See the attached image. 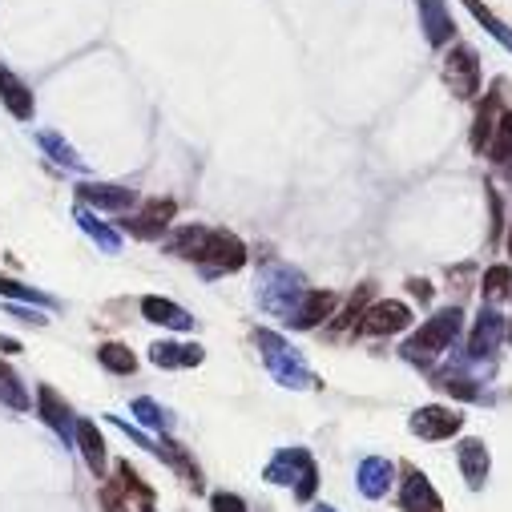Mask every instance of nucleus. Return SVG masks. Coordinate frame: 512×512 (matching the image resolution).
<instances>
[{"label": "nucleus", "mask_w": 512, "mask_h": 512, "mask_svg": "<svg viewBox=\"0 0 512 512\" xmlns=\"http://www.w3.org/2000/svg\"><path fill=\"white\" fill-rule=\"evenodd\" d=\"M408 323H412V307L400 303V299H388V303H375V307L363 311L359 331H363V335H396V331H404Z\"/></svg>", "instance_id": "7"}, {"label": "nucleus", "mask_w": 512, "mask_h": 512, "mask_svg": "<svg viewBox=\"0 0 512 512\" xmlns=\"http://www.w3.org/2000/svg\"><path fill=\"white\" fill-rule=\"evenodd\" d=\"M400 508H404V512H444V500H440V492H436V488H432V480H428L420 468H412V464H404Z\"/></svg>", "instance_id": "8"}, {"label": "nucleus", "mask_w": 512, "mask_h": 512, "mask_svg": "<svg viewBox=\"0 0 512 512\" xmlns=\"http://www.w3.org/2000/svg\"><path fill=\"white\" fill-rule=\"evenodd\" d=\"M500 335H504V323H500V315H496V311H480V323H476V331H472V343H468V351H472V355H488V351H496Z\"/></svg>", "instance_id": "22"}, {"label": "nucleus", "mask_w": 512, "mask_h": 512, "mask_svg": "<svg viewBox=\"0 0 512 512\" xmlns=\"http://www.w3.org/2000/svg\"><path fill=\"white\" fill-rule=\"evenodd\" d=\"M77 448H81V456H85L89 472L101 480V472H105V440H101L97 424H89V420H77Z\"/></svg>", "instance_id": "19"}, {"label": "nucleus", "mask_w": 512, "mask_h": 512, "mask_svg": "<svg viewBox=\"0 0 512 512\" xmlns=\"http://www.w3.org/2000/svg\"><path fill=\"white\" fill-rule=\"evenodd\" d=\"M37 408H41V420H45L65 444H77V420H73V408L57 396V388L41 383V388H37Z\"/></svg>", "instance_id": "9"}, {"label": "nucleus", "mask_w": 512, "mask_h": 512, "mask_svg": "<svg viewBox=\"0 0 512 512\" xmlns=\"http://www.w3.org/2000/svg\"><path fill=\"white\" fill-rule=\"evenodd\" d=\"M460 424H464V416L460 412H452V408H420L412 420H408V428L420 436V440H448V436H456L460 432Z\"/></svg>", "instance_id": "11"}, {"label": "nucleus", "mask_w": 512, "mask_h": 512, "mask_svg": "<svg viewBox=\"0 0 512 512\" xmlns=\"http://www.w3.org/2000/svg\"><path fill=\"white\" fill-rule=\"evenodd\" d=\"M488 154H492V162H500V166L512 158V113H500L496 134H492V142H488Z\"/></svg>", "instance_id": "29"}, {"label": "nucleus", "mask_w": 512, "mask_h": 512, "mask_svg": "<svg viewBox=\"0 0 512 512\" xmlns=\"http://www.w3.org/2000/svg\"><path fill=\"white\" fill-rule=\"evenodd\" d=\"M359 492L367 496V500H383L392 492V480H396V464L392 460H383V456H367L363 464H359Z\"/></svg>", "instance_id": "12"}, {"label": "nucleus", "mask_w": 512, "mask_h": 512, "mask_svg": "<svg viewBox=\"0 0 512 512\" xmlns=\"http://www.w3.org/2000/svg\"><path fill=\"white\" fill-rule=\"evenodd\" d=\"M420 5V25L428 33L432 45H444L452 37V17L444 13V0H416Z\"/></svg>", "instance_id": "20"}, {"label": "nucleus", "mask_w": 512, "mask_h": 512, "mask_svg": "<svg viewBox=\"0 0 512 512\" xmlns=\"http://www.w3.org/2000/svg\"><path fill=\"white\" fill-rule=\"evenodd\" d=\"M37 146L57 162V166H65V170H73V174H85V158L61 138V134H53V130H41L37 134Z\"/></svg>", "instance_id": "21"}, {"label": "nucleus", "mask_w": 512, "mask_h": 512, "mask_svg": "<svg viewBox=\"0 0 512 512\" xmlns=\"http://www.w3.org/2000/svg\"><path fill=\"white\" fill-rule=\"evenodd\" d=\"M508 246H512V238H508Z\"/></svg>", "instance_id": "38"}, {"label": "nucleus", "mask_w": 512, "mask_h": 512, "mask_svg": "<svg viewBox=\"0 0 512 512\" xmlns=\"http://www.w3.org/2000/svg\"><path fill=\"white\" fill-rule=\"evenodd\" d=\"M134 416H138V424H146V428H154V432H170V428H174L170 412H166L158 400H150V396L134 400Z\"/></svg>", "instance_id": "28"}, {"label": "nucleus", "mask_w": 512, "mask_h": 512, "mask_svg": "<svg viewBox=\"0 0 512 512\" xmlns=\"http://www.w3.org/2000/svg\"><path fill=\"white\" fill-rule=\"evenodd\" d=\"M9 315L13 319H21V323H37V327H45L49 319L41 315V307H21V303H9Z\"/></svg>", "instance_id": "33"}, {"label": "nucleus", "mask_w": 512, "mask_h": 512, "mask_svg": "<svg viewBox=\"0 0 512 512\" xmlns=\"http://www.w3.org/2000/svg\"><path fill=\"white\" fill-rule=\"evenodd\" d=\"M408 291H412V295H420V299H424V303H428V299H432V287H428V283H424V279H412V283H408Z\"/></svg>", "instance_id": "34"}, {"label": "nucleus", "mask_w": 512, "mask_h": 512, "mask_svg": "<svg viewBox=\"0 0 512 512\" xmlns=\"http://www.w3.org/2000/svg\"><path fill=\"white\" fill-rule=\"evenodd\" d=\"M0 101L9 105V113L17 117V121H33V113H37V101H33V89L9 69V65H0Z\"/></svg>", "instance_id": "13"}, {"label": "nucleus", "mask_w": 512, "mask_h": 512, "mask_svg": "<svg viewBox=\"0 0 512 512\" xmlns=\"http://www.w3.org/2000/svg\"><path fill=\"white\" fill-rule=\"evenodd\" d=\"M508 287H512V271H508V267H492V271L484 275V287H480V291H484L488 303H496V299L508 295Z\"/></svg>", "instance_id": "30"}, {"label": "nucleus", "mask_w": 512, "mask_h": 512, "mask_svg": "<svg viewBox=\"0 0 512 512\" xmlns=\"http://www.w3.org/2000/svg\"><path fill=\"white\" fill-rule=\"evenodd\" d=\"M121 480H109L105 488H101V504H105V512H125V500H121Z\"/></svg>", "instance_id": "32"}, {"label": "nucleus", "mask_w": 512, "mask_h": 512, "mask_svg": "<svg viewBox=\"0 0 512 512\" xmlns=\"http://www.w3.org/2000/svg\"><path fill=\"white\" fill-rule=\"evenodd\" d=\"M331 311H335V295H331V291H307L291 323H295L299 331H311V327H319L323 319H331Z\"/></svg>", "instance_id": "16"}, {"label": "nucleus", "mask_w": 512, "mask_h": 512, "mask_svg": "<svg viewBox=\"0 0 512 512\" xmlns=\"http://www.w3.org/2000/svg\"><path fill=\"white\" fill-rule=\"evenodd\" d=\"M460 307H448V311H440V315H432L408 343H404V359L408 363H420V367H428L436 355H444L448 347H452V339L460 335Z\"/></svg>", "instance_id": "2"}, {"label": "nucleus", "mask_w": 512, "mask_h": 512, "mask_svg": "<svg viewBox=\"0 0 512 512\" xmlns=\"http://www.w3.org/2000/svg\"><path fill=\"white\" fill-rule=\"evenodd\" d=\"M21 351V343L17 339H9V335H0V355H17Z\"/></svg>", "instance_id": "35"}, {"label": "nucleus", "mask_w": 512, "mask_h": 512, "mask_svg": "<svg viewBox=\"0 0 512 512\" xmlns=\"http://www.w3.org/2000/svg\"><path fill=\"white\" fill-rule=\"evenodd\" d=\"M97 363H101L105 371H113V375H134V371H138L134 351L121 347V343H101V347H97Z\"/></svg>", "instance_id": "26"}, {"label": "nucleus", "mask_w": 512, "mask_h": 512, "mask_svg": "<svg viewBox=\"0 0 512 512\" xmlns=\"http://www.w3.org/2000/svg\"><path fill=\"white\" fill-rule=\"evenodd\" d=\"M170 254L190 263H206V275L242 271L246 267V246L230 230H206V226H182L170 238Z\"/></svg>", "instance_id": "1"}, {"label": "nucleus", "mask_w": 512, "mask_h": 512, "mask_svg": "<svg viewBox=\"0 0 512 512\" xmlns=\"http://www.w3.org/2000/svg\"><path fill=\"white\" fill-rule=\"evenodd\" d=\"M303 295H307V287H303V279H299L291 267H267L263 287H259V303H263L271 315L295 319V311H299Z\"/></svg>", "instance_id": "5"}, {"label": "nucleus", "mask_w": 512, "mask_h": 512, "mask_svg": "<svg viewBox=\"0 0 512 512\" xmlns=\"http://www.w3.org/2000/svg\"><path fill=\"white\" fill-rule=\"evenodd\" d=\"M444 81H448V89H452L460 101H468V97L480 93V65H476V53H472L468 45H456V49L444 57Z\"/></svg>", "instance_id": "6"}, {"label": "nucleus", "mask_w": 512, "mask_h": 512, "mask_svg": "<svg viewBox=\"0 0 512 512\" xmlns=\"http://www.w3.org/2000/svg\"><path fill=\"white\" fill-rule=\"evenodd\" d=\"M456 460H460V472H464L468 488H484V480H488V448L480 440H464L456 448Z\"/></svg>", "instance_id": "17"}, {"label": "nucleus", "mask_w": 512, "mask_h": 512, "mask_svg": "<svg viewBox=\"0 0 512 512\" xmlns=\"http://www.w3.org/2000/svg\"><path fill=\"white\" fill-rule=\"evenodd\" d=\"M315 512H335V508H331V504H319V508H315Z\"/></svg>", "instance_id": "36"}, {"label": "nucleus", "mask_w": 512, "mask_h": 512, "mask_svg": "<svg viewBox=\"0 0 512 512\" xmlns=\"http://www.w3.org/2000/svg\"><path fill=\"white\" fill-rule=\"evenodd\" d=\"M263 476H267L271 484H295V496H299V500H311L315 488H319V468H315V460H311L303 448H283V452L263 468Z\"/></svg>", "instance_id": "4"}, {"label": "nucleus", "mask_w": 512, "mask_h": 512, "mask_svg": "<svg viewBox=\"0 0 512 512\" xmlns=\"http://www.w3.org/2000/svg\"><path fill=\"white\" fill-rule=\"evenodd\" d=\"M254 339H259L263 359H267L271 375L283 383V388H319V379L311 375V367L303 363V355L295 347H287V339H279L275 331H259Z\"/></svg>", "instance_id": "3"}, {"label": "nucleus", "mask_w": 512, "mask_h": 512, "mask_svg": "<svg viewBox=\"0 0 512 512\" xmlns=\"http://www.w3.org/2000/svg\"><path fill=\"white\" fill-rule=\"evenodd\" d=\"M142 315H146L150 323L174 327V331H190V327H194V315H190V311H182L178 303L158 299V295H146V299H142Z\"/></svg>", "instance_id": "15"}, {"label": "nucleus", "mask_w": 512, "mask_h": 512, "mask_svg": "<svg viewBox=\"0 0 512 512\" xmlns=\"http://www.w3.org/2000/svg\"><path fill=\"white\" fill-rule=\"evenodd\" d=\"M142 512H154V508H150V504H146V508H142Z\"/></svg>", "instance_id": "37"}, {"label": "nucleus", "mask_w": 512, "mask_h": 512, "mask_svg": "<svg viewBox=\"0 0 512 512\" xmlns=\"http://www.w3.org/2000/svg\"><path fill=\"white\" fill-rule=\"evenodd\" d=\"M496 121H500V97L492 93V97L484 101V109L476 113V125H472V150H476V154L488 150V142H492V134H496Z\"/></svg>", "instance_id": "23"}, {"label": "nucleus", "mask_w": 512, "mask_h": 512, "mask_svg": "<svg viewBox=\"0 0 512 512\" xmlns=\"http://www.w3.org/2000/svg\"><path fill=\"white\" fill-rule=\"evenodd\" d=\"M174 222V202L170 198H154V202H146L138 214H130V218H125L121 226L125 230H130L134 238H162V230Z\"/></svg>", "instance_id": "10"}, {"label": "nucleus", "mask_w": 512, "mask_h": 512, "mask_svg": "<svg viewBox=\"0 0 512 512\" xmlns=\"http://www.w3.org/2000/svg\"><path fill=\"white\" fill-rule=\"evenodd\" d=\"M150 359L158 367H198L202 363V347L198 343H154Z\"/></svg>", "instance_id": "18"}, {"label": "nucleus", "mask_w": 512, "mask_h": 512, "mask_svg": "<svg viewBox=\"0 0 512 512\" xmlns=\"http://www.w3.org/2000/svg\"><path fill=\"white\" fill-rule=\"evenodd\" d=\"M0 295H5L9 303H33V307H41V311H53V307H57V299H49L45 291H33V287H25V283H17V279H5V275H0Z\"/></svg>", "instance_id": "27"}, {"label": "nucleus", "mask_w": 512, "mask_h": 512, "mask_svg": "<svg viewBox=\"0 0 512 512\" xmlns=\"http://www.w3.org/2000/svg\"><path fill=\"white\" fill-rule=\"evenodd\" d=\"M77 198L81 202H89V206H97V210H109V214H117V210H125V206H134V190H125V186H105V182H81L77 186Z\"/></svg>", "instance_id": "14"}, {"label": "nucleus", "mask_w": 512, "mask_h": 512, "mask_svg": "<svg viewBox=\"0 0 512 512\" xmlns=\"http://www.w3.org/2000/svg\"><path fill=\"white\" fill-rule=\"evenodd\" d=\"M0 404L13 408V412H29V408H33V400H29V392H25V383H21L17 371L5 367V363H0Z\"/></svg>", "instance_id": "25"}, {"label": "nucleus", "mask_w": 512, "mask_h": 512, "mask_svg": "<svg viewBox=\"0 0 512 512\" xmlns=\"http://www.w3.org/2000/svg\"><path fill=\"white\" fill-rule=\"evenodd\" d=\"M210 512H246V500L234 492H214L210 496Z\"/></svg>", "instance_id": "31"}, {"label": "nucleus", "mask_w": 512, "mask_h": 512, "mask_svg": "<svg viewBox=\"0 0 512 512\" xmlns=\"http://www.w3.org/2000/svg\"><path fill=\"white\" fill-rule=\"evenodd\" d=\"M77 222H81V230H85V234H89V238H93V242H97L105 254H117V250H121L117 230H109V226H105V222H101V218H97L89 206H77Z\"/></svg>", "instance_id": "24"}]
</instances>
